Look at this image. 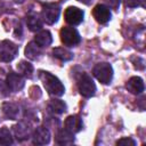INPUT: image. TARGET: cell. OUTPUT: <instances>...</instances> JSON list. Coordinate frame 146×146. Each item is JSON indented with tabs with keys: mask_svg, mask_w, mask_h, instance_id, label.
I'll return each mask as SVG.
<instances>
[{
	"mask_svg": "<svg viewBox=\"0 0 146 146\" xmlns=\"http://www.w3.org/2000/svg\"><path fill=\"white\" fill-rule=\"evenodd\" d=\"M39 78L43 83V87L46 88V90L54 96H62L65 91L64 86L62 84V82L59 81L58 78H56L55 75H52L49 72H44V71H40L39 73Z\"/></svg>",
	"mask_w": 146,
	"mask_h": 146,
	"instance_id": "1",
	"label": "cell"
},
{
	"mask_svg": "<svg viewBox=\"0 0 146 146\" xmlns=\"http://www.w3.org/2000/svg\"><path fill=\"white\" fill-rule=\"evenodd\" d=\"M95 78L103 84H108L113 78V68L108 63H98L92 70Z\"/></svg>",
	"mask_w": 146,
	"mask_h": 146,
	"instance_id": "2",
	"label": "cell"
},
{
	"mask_svg": "<svg viewBox=\"0 0 146 146\" xmlns=\"http://www.w3.org/2000/svg\"><path fill=\"white\" fill-rule=\"evenodd\" d=\"M78 89L83 97H91L96 92V84L87 73L82 72L78 78Z\"/></svg>",
	"mask_w": 146,
	"mask_h": 146,
	"instance_id": "3",
	"label": "cell"
},
{
	"mask_svg": "<svg viewBox=\"0 0 146 146\" xmlns=\"http://www.w3.org/2000/svg\"><path fill=\"white\" fill-rule=\"evenodd\" d=\"M18 54V48L15 43L9 40H3L0 43V60L1 62H11Z\"/></svg>",
	"mask_w": 146,
	"mask_h": 146,
	"instance_id": "4",
	"label": "cell"
},
{
	"mask_svg": "<svg viewBox=\"0 0 146 146\" xmlns=\"http://www.w3.org/2000/svg\"><path fill=\"white\" fill-rule=\"evenodd\" d=\"M60 40L65 46L73 47L80 42L81 38H80L79 32L75 29L65 26L60 30Z\"/></svg>",
	"mask_w": 146,
	"mask_h": 146,
	"instance_id": "5",
	"label": "cell"
},
{
	"mask_svg": "<svg viewBox=\"0 0 146 146\" xmlns=\"http://www.w3.org/2000/svg\"><path fill=\"white\" fill-rule=\"evenodd\" d=\"M60 14V7L57 3H46L42 9V18L47 24H54L57 22Z\"/></svg>",
	"mask_w": 146,
	"mask_h": 146,
	"instance_id": "6",
	"label": "cell"
},
{
	"mask_svg": "<svg viewBox=\"0 0 146 146\" xmlns=\"http://www.w3.org/2000/svg\"><path fill=\"white\" fill-rule=\"evenodd\" d=\"M65 21L70 24V25H79L82 21H83V11L81 9H79L78 7H68L65 10Z\"/></svg>",
	"mask_w": 146,
	"mask_h": 146,
	"instance_id": "7",
	"label": "cell"
},
{
	"mask_svg": "<svg viewBox=\"0 0 146 146\" xmlns=\"http://www.w3.org/2000/svg\"><path fill=\"white\" fill-rule=\"evenodd\" d=\"M92 15H94L95 19L100 24H106L111 19V16H112L110 8L107 6L100 5V3L95 6V8L92 10Z\"/></svg>",
	"mask_w": 146,
	"mask_h": 146,
	"instance_id": "8",
	"label": "cell"
},
{
	"mask_svg": "<svg viewBox=\"0 0 146 146\" xmlns=\"http://www.w3.org/2000/svg\"><path fill=\"white\" fill-rule=\"evenodd\" d=\"M6 84L11 91H19L23 89L25 82H24V79L21 76V74H17L15 72H10L7 75Z\"/></svg>",
	"mask_w": 146,
	"mask_h": 146,
	"instance_id": "9",
	"label": "cell"
},
{
	"mask_svg": "<svg viewBox=\"0 0 146 146\" xmlns=\"http://www.w3.org/2000/svg\"><path fill=\"white\" fill-rule=\"evenodd\" d=\"M50 141V132L44 127H38L33 132V144L46 145Z\"/></svg>",
	"mask_w": 146,
	"mask_h": 146,
	"instance_id": "10",
	"label": "cell"
},
{
	"mask_svg": "<svg viewBox=\"0 0 146 146\" xmlns=\"http://www.w3.org/2000/svg\"><path fill=\"white\" fill-rule=\"evenodd\" d=\"M128 91H130L133 95H139L144 91L145 86H144V81L139 76H132L128 80L127 84H125Z\"/></svg>",
	"mask_w": 146,
	"mask_h": 146,
	"instance_id": "11",
	"label": "cell"
},
{
	"mask_svg": "<svg viewBox=\"0 0 146 146\" xmlns=\"http://www.w3.org/2000/svg\"><path fill=\"white\" fill-rule=\"evenodd\" d=\"M64 125H65V129L68 130L70 132L76 133V132L81 131L83 124H82V120L80 119V116H78V115H70L65 120Z\"/></svg>",
	"mask_w": 146,
	"mask_h": 146,
	"instance_id": "12",
	"label": "cell"
},
{
	"mask_svg": "<svg viewBox=\"0 0 146 146\" xmlns=\"http://www.w3.org/2000/svg\"><path fill=\"white\" fill-rule=\"evenodd\" d=\"M34 41L40 46V47H47L52 42V36L51 33L47 30H42L35 34Z\"/></svg>",
	"mask_w": 146,
	"mask_h": 146,
	"instance_id": "13",
	"label": "cell"
},
{
	"mask_svg": "<svg viewBox=\"0 0 146 146\" xmlns=\"http://www.w3.org/2000/svg\"><path fill=\"white\" fill-rule=\"evenodd\" d=\"M1 110L3 114L10 120H16L18 116L19 110H18V106L14 103H3L1 106Z\"/></svg>",
	"mask_w": 146,
	"mask_h": 146,
	"instance_id": "14",
	"label": "cell"
},
{
	"mask_svg": "<svg viewBox=\"0 0 146 146\" xmlns=\"http://www.w3.org/2000/svg\"><path fill=\"white\" fill-rule=\"evenodd\" d=\"M56 143L58 145H71L74 143V133L70 132L66 129L60 130L56 136Z\"/></svg>",
	"mask_w": 146,
	"mask_h": 146,
	"instance_id": "15",
	"label": "cell"
},
{
	"mask_svg": "<svg viewBox=\"0 0 146 146\" xmlns=\"http://www.w3.org/2000/svg\"><path fill=\"white\" fill-rule=\"evenodd\" d=\"M14 131H15V136H16V138L18 140L27 139L30 137V132H31L29 125L26 123H24V122H21L18 124H16L14 127Z\"/></svg>",
	"mask_w": 146,
	"mask_h": 146,
	"instance_id": "16",
	"label": "cell"
},
{
	"mask_svg": "<svg viewBox=\"0 0 146 146\" xmlns=\"http://www.w3.org/2000/svg\"><path fill=\"white\" fill-rule=\"evenodd\" d=\"M41 55V49H40V46L35 42V41H32V42H29L26 48H25V56L29 58V59H36L39 58V56Z\"/></svg>",
	"mask_w": 146,
	"mask_h": 146,
	"instance_id": "17",
	"label": "cell"
},
{
	"mask_svg": "<svg viewBox=\"0 0 146 146\" xmlns=\"http://www.w3.org/2000/svg\"><path fill=\"white\" fill-rule=\"evenodd\" d=\"M26 24H27V27H29L30 31L35 32V31L41 30V27H42V19L38 15H35V14H30L26 17Z\"/></svg>",
	"mask_w": 146,
	"mask_h": 146,
	"instance_id": "18",
	"label": "cell"
},
{
	"mask_svg": "<svg viewBox=\"0 0 146 146\" xmlns=\"http://www.w3.org/2000/svg\"><path fill=\"white\" fill-rule=\"evenodd\" d=\"M17 71L21 75L25 76V78H32V73H33V66L32 64H30L29 62L25 60H21L19 64H17Z\"/></svg>",
	"mask_w": 146,
	"mask_h": 146,
	"instance_id": "19",
	"label": "cell"
},
{
	"mask_svg": "<svg viewBox=\"0 0 146 146\" xmlns=\"http://www.w3.org/2000/svg\"><path fill=\"white\" fill-rule=\"evenodd\" d=\"M48 108L55 114H62L66 111V104L60 99H52L50 100Z\"/></svg>",
	"mask_w": 146,
	"mask_h": 146,
	"instance_id": "20",
	"label": "cell"
},
{
	"mask_svg": "<svg viewBox=\"0 0 146 146\" xmlns=\"http://www.w3.org/2000/svg\"><path fill=\"white\" fill-rule=\"evenodd\" d=\"M52 55H54V57H56L57 59H59L62 62H67L73 58V54L64 48H55L52 50Z\"/></svg>",
	"mask_w": 146,
	"mask_h": 146,
	"instance_id": "21",
	"label": "cell"
},
{
	"mask_svg": "<svg viewBox=\"0 0 146 146\" xmlns=\"http://www.w3.org/2000/svg\"><path fill=\"white\" fill-rule=\"evenodd\" d=\"M13 144V137L6 127L0 129V145H11Z\"/></svg>",
	"mask_w": 146,
	"mask_h": 146,
	"instance_id": "22",
	"label": "cell"
},
{
	"mask_svg": "<svg viewBox=\"0 0 146 146\" xmlns=\"http://www.w3.org/2000/svg\"><path fill=\"white\" fill-rule=\"evenodd\" d=\"M116 145L117 146H135L136 141L131 138H122V139L116 141Z\"/></svg>",
	"mask_w": 146,
	"mask_h": 146,
	"instance_id": "23",
	"label": "cell"
},
{
	"mask_svg": "<svg viewBox=\"0 0 146 146\" xmlns=\"http://www.w3.org/2000/svg\"><path fill=\"white\" fill-rule=\"evenodd\" d=\"M104 1L114 10H117L120 7V3H121V0H104Z\"/></svg>",
	"mask_w": 146,
	"mask_h": 146,
	"instance_id": "24",
	"label": "cell"
},
{
	"mask_svg": "<svg viewBox=\"0 0 146 146\" xmlns=\"http://www.w3.org/2000/svg\"><path fill=\"white\" fill-rule=\"evenodd\" d=\"M144 1L145 0H127V6H129V7L143 6L144 7Z\"/></svg>",
	"mask_w": 146,
	"mask_h": 146,
	"instance_id": "25",
	"label": "cell"
},
{
	"mask_svg": "<svg viewBox=\"0 0 146 146\" xmlns=\"http://www.w3.org/2000/svg\"><path fill=\"white\" fill-rule=\"evenodd\" d=\"M78 1H80V2H82V3H84V5H89L92 0H78Z\"/></svg>",
	"mask_w": 146,
	"mask_h": 146,
	"instance_id": "26",
	"label": "cell"
},
{
	"mask_svg": "<svg viewBox=\"0 0 146 146\" xmlns=\"http://www.w3.org/2000/svg\"><path fill=\"white\" fill-rule=\"evenodd\" d=\"M15 1H16V2H19V3H21V2H23L24 0H15Z\"/></svg>",
	"mask_w": 146,
	"mask_h": 146,
	"instance_id": "27",
	"label": "cell"
}]
</instances>
